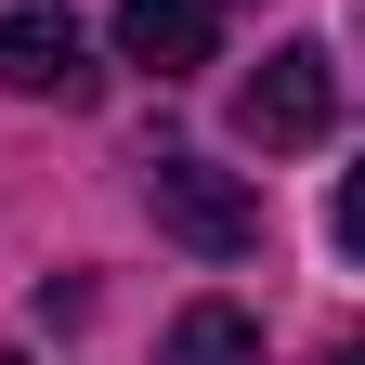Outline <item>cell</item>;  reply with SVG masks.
I'll use <instances>...</instances> for the list:
<instances>
[{"instance_id":"1","label":"cell","mask_w":365,"mask_h":365,"mask_svg":"<svg viewBox=\"0 0 365 365\" xmlns=\"http://www.w3.org/2000/svg\"><path fill=\"white\" fill-rule=\"evenodd\" d=\"M144 209H157V235L196 248V261H261V182H248V170L144 157Z\"/></svg>"},{"instance_id":"2","label":"cell","mask_w":365,"mask_h":365,"mask_svg":"<svg viewBox=\"0 0 365 365\" xmlns=\"http://www.w3.org/2000/svg\"><path fill=\"white\" fill-rule=\"evenodd\" d=\"M235 130L261 157H300L339 130V53H313V39H287V53H261V78L235 91Z\"/></svg>"},{"instance_id":"3","label":"cell","mask_w":365,"mask_h":365,"mask_svg":"<svg viewBox=\"0 0 365 365\" xmlns=\"http://www.w3.org/2000/svg\"><path fill=\"white\" fill-rule=\"evenodd\" d=\"M0 91H26V105H91V39L66 14H0Z\"/></svg>"},{"instance_id":"4","label":"cell","mask_w":365,"mask_h":365,"mask_svg":"<svg viewBox=\"0 0 365 365\" xmlns=\"http://www.w3.org/2000/svg\"><path fill=\"white\" fill-rule=\"evenodd\" d=\"M118 53L144 78H196L222 53V0H118Z\"/></svg>"},{"instance_id":"5","label":"cell","mask_w":365,"mask_h":365,"mask_svg":"<svg viewBox=\"0 0 365 365\" xmlns=\"http://www.w3.org/2000/svg\"><path fill=\"white\" fill-rule=\"evenodd\" d=\"M157 365H261V313H235V300H182L170 327H157Z\"/></svg>"},{"instance_id":"6","label":"cell","mask_w":365,"mask_h":365,"mask_svg":"<svg viewBox=\"0 0 365 365\" xmlns=\"http://www.w3.org/2000/svg\"><path fill=\"white\" fill-rule=\"evenodd\" d=\"M327 365H365V352H352V339H339V352H327Z\"/></svg>"},{"instance_id":"7","label":"cell","mask_w":365,"mask_h":365,"mask_svg":"<svg viewBox=\"0 0 365 365\" xmlns=\"http://www.w3.org/2000/svg\"><path fill=\"white\" fill-rule=\"evenodd\" d=\"M0 365H26V352H0Z\"/></svg>"}]
</instances>
